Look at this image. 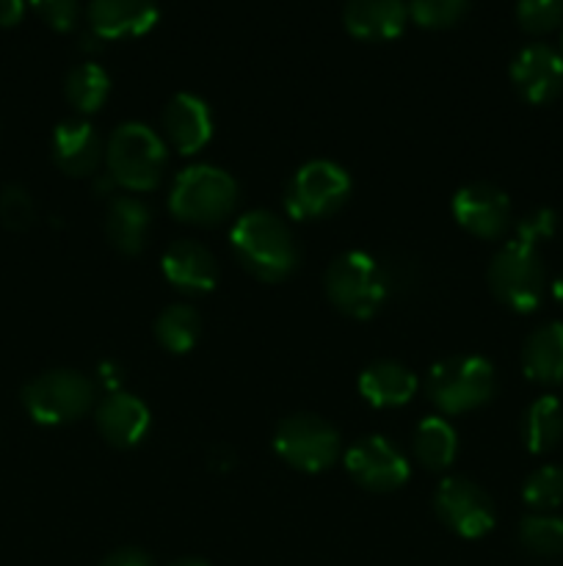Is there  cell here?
<instances>
[{"label":"cell","mask_w":563,"mask_h":566,"mask_svg":"<svg viewBox=\"0 0 563 566\" xmlns=\"http://www.w3.org/2000/svg\"><path fill=\"white\" fill-rule=\"evenodd\" d=\"M522 365L528 379L539 385L563 381V324H546L524 340Z\"/></svg>","instance_id":"7402d4cb"},{"label":"cell","mask_w":563,"mask_h":566,"mask_svg":"<svg viewBox=\"0 0 563 566\" xmlns=\"http://www.w3.org/2000/svg\"><path fill=\"white\" fill-rule=\"evenodd\" d=\"M340 434L318 415H290L274 434V451L282 462L301 473H323L340 457Z\"/></svg>","instance_id":"ba28073f"},{"label":"cell","mask_w":563,"mask_h":566,"mask_svg":"<svg viewBox=\"0 0 563 566\" xmlns=\"http://www.w3.org/2000/svg\"><path fill=\"white\" fill-rule=\"evenodd\" d=\"M163 127L180 155H196L213 138V114L196 94H177L163 111Z\"/></svg>","instance_id":"e0dca14e"},{"label":"cell","mask_w":563,"mask_h":566,"mask_svg":"<svg viewBox=\"0 0 563 566\" xmlns=\"http://www.w3.org/2000/svg\"><path fill=\"white\" fill-rule=\"evenodd\" d=\"M524 503L535 512H550V509H557L563 503V470L561 468H539L528 479L522 490Z\"/></svg>","instance_id":"f1b7e54d"},{"label":"cell","mask_w":563,"mask_h":566,"mask_svg":"<svg viewBox=\"0 0 563 566\" xmlns=\"http://www.w3.org/2000/svg\"><path fill=\"white\" fill-rule=\"evenodd\" d=\"M511 81L528 103H552L563 92V55L550 44H530L513 59Z\"/></svg>","instance_id":"4fadbf2b"},{"label":"cell","mask_w":563,"mask_h":566,"mask_svg":"<svg viewBox=\"0 0 563 566\" xmlns=\"http://www.w3.org/2000/svg\"><path fill=\"white\" fill-rule=\"evenodd\" d=\"M326 296L351 318H370L386 298V274L370 254L346 252L326 271Z\"/></svg>","instance_id":"8992f818"},{"label":"cell","mask_w":563,"mask_h":566,"mask_svg":"<svg viewBox=\"0 0 563 566\" xmlns=\"http://www.w3.org/2000/svg\"><path fill=\"white\" fill-rule=\"evenodd\" d=\"M519 542L533 556H561L563 553V520L550 514H535L519 525Z\"/></svg>","instance_id":"4316f807"},{"label":"cell","mask_w":563,"mask_h":566,"mask_svg":"<svg viewBox=\"0 0 563 566\" xmlns=\"http://www.w3.org/2000/svg\"><path fill=\"white\" fill-rule=\"evenodd\" d=\"M342 22L351 36L362 42H390L408 22V3L403 0H348Z\"/></svg>","instance_id":"9a60e30c"},{"label":"cell","mask_w":563,"mask_h":566,"mask_svg":"<svg viewBox=\"0 0 563 566\" xmlns=\"http://www.w3.org/2000/svg\"><path fill=\"white\" fill-rule=\"evenodd\" d=\"M351 177L331 160H312L293 175L285 205L293 219H326L348 202Z\"/></svg>","instance_id":"9c48e42d"},{"label":"cell","mask_w":563,"mask_h":566,"mask_svg":"<svg viewBox=\"0 0 563 566\" xmlns=\"http://www.w3.org/2000/svg\"><path fill=\"white\" fill-rule=\"evenodd\" d=\"M97 429L114 448H132L149 431V409L130 392H110L97 407Z\"/></svg>","instance_id":"d6986e66"},{"label":"cell","mask_w":563,"mask_h":566,"mask_svg":"<svg viewBox=\"0 0 563 566\" xmlns=\"http://www.w3.org/2000/svg\"><path fill=\"white\" fill-rule=\"evenodd\" d=\"M453 216L469 235L495 241L511 227V202L489 182H469L453 197Z\"/></svg>","instance_id":"7c38bea8"},{"label":"cell","mask_w":563,"mask_h":566,"mask_svg":"<svg viewBox=\"0 0 563 566\" xmlns=\"http://www.w3.org/2000/svg\"><path fill=\"white\" fill-rule=\"evenodd\" d=\"M237 205V182L224 169L199 164L180 171L171 186V213L188 224H219L230 219Z\"/></svg>","instance_id":"277c9868"},{"label":"cell","mask_w":563,"mask_h":566,"mask_svg":"<svg viewBox=\"0 0 563 566\" xmlns=\"http://www.w3.org/2000/svg\"><path fill=\"white\" fill-rule=\"evenodd\" d=\"M99 566H155V564L152 558H149L144 551H138V547H121V551L110 553V556Z\"/></svg>","instance_id":"836d02e7"},{"label":"cell","mask_w":563,"mask_h":566,"mask_svg":"<svg viewBox=\"0 0 563 566\" xmlns=\"http://www.w3.org/2000/svg\"><path fill=\"white\" fill-rule=\"evenodd\" d=\"M555 224H557L555 213L546 208H541V210H535V213H530L528 219L519 221L517 235L528 238V241H533V243H541V241H546V238L555 235Z\"/></svg>","instance_id":"d6a6232c"},{"label":"cell","mask_w":563,"mask_h":566,"mask_svg":"<svg viewBox=\"0 0 563 566\" xmlns=\"http://www.w3.org/2000/svg\"><path fill=\"white\" fill-rule=\"evenodd\" d=\"M489 287L506 307L517 310V313H533L546 291L539 243L513 235L491 260Z\"/></svg>","instance_id":"3957f363"},{"label":"cell","mask_w":563,"mask_h":566,"mask_svg":"<svg viewBox=\"0 0 563 566\" xmlns=\"http://www.w3.org/2000/svg\"><path fill=\"white\" fill-rule=\"evenodd\" d=\"M31 6L53 31L66 33L81 20V0H31Z\"/></svg>","instance_id":"1f68e13d"},{"label":"cell","mask_w":563,"mask_h":566,"mask_svg":"<svg viewBox=\"0 0 563 566\" xmlns=\"http://www.w3.org/2000/svg\"><path fill=\"white\" fill-rule=\"evenodd\" d=\"M346 468L370 492L401 490L408 481V462L384 437H364L346 453Z\"/></svg>","instance_id":"8fae6325"},{"label":"cell","mask_w":563,"mask_h":566,"mask_svg":"<svg viewBox=\"0 0 563 566\" xmlns=\"http://www.w3.org/2000/svg\"><path fill=\"white\" fill-rule=\"evenodd\" d=\"M0 221L6 230L25 232L36 221V202L22 186H6L0 193Z\"/></svg>","instance_id":"4dcf8cb0"},{"label":"cell","mask_w":563,"mask_h":566,"mask_svg":"<svg viewBox=\"0 0 563 566\" xmlns=\"http://www.w3.org/2000/svg\"><path fill=\"white\" fill-rule=\"evenodd\" d=\"M561 55H563V33H561Z\"/></svg>","instance_id":"74e56055"},{"label":"cell","mask_w":563,"mask_h":566,"mask_svg":"<svg viewBox=\"0 0 563 566\" xmlns=\"http://www.w3.org/2000/svg\"><path fill=\"white\" fill-rule=\"evenodd\" d=\"M64 92L72 108L81 111V114H97V111L103 108L105 99H108L110 77L103 66L88 61V64L75 66V70L66 75Z\"/></svg>","instance_id":"484cf974"},{"label":"cell","mask_w":563,"mask_h":566,"mask_svg":"<svg viewBox=\"0 0 563 566\" xmlns=\"http://www.w3.org/2000/svg\"><path fill=\"white\" fill-rule=\"evenodd\" d=\"M359 392H362L364 401L379 409L403 407L417 392V379L401 363L381 359V363H373L370 368L362 370V376H359Z\"/></svg>","instance_id":"ffe728a7"},{"label":"cell","mask_w":563,"mask_h":566,"mask_svg":"<svg viewBox=\"0 0 563 566\" xmlns=\"http://www.w3.org/2000/svg\"><path fill=\"white\" fill-rule=\"evenodd\" d=\"M458 453V437L453 426L442 418H425L414 431V457L423 468H450Z\"/></svg>","instance_id":"cb8c5ba5"},{"label":"cell","mask_w":563,"mask_h":566,"mask_svg":"<svg viewBox=\"0 0 563 566\" xmlns=\"http://www.w3.org/2000/svg\"><path fill=\"white\" fill-rule=\"evenodd\" d=\"M105 158H108L110 180L130 191H152L163 180L166 164H169L166 144L141 122H127L116 127L114 136L108 138Z\"/></svg>","instance_id":"7a4b0ae2"},{"label":"cell","mask_w":563,"mask_h":566,"mask_svg":"<svg viewBox=\"0 0 563 566\" xmlns=\"http://www.w3.org/2000/svg\"><path fill=\"white\" fill-rule=\"evenodd\" d=\"M171 566H210V564L202 562V558H180V562H174Z\"/></svg>","instance_id":"8d00e7d4"},{"label":"cell","mask_w":563,"mask_h":566,"mask_svg":"<svg viewBox=\"0 0 563 566\" xmlns=\"http://www.w3.org/2000/svg\"><path fill=\"white\" fill-rule=\"evenodd\" d=\"M232 249L252 276L263 282H282L296 271L298 247L279 216L252 210L232 227Z\"/></svg>","instance_id":"6da1fadb"},{"label":"cell","mask_w":563,"mask_h":566,"mask_svg":"<svg viewBox=\"0 0 563 566\" xmlns=\"http://www.w3.org/2000/svg\"><path fill=\"white\" fill-rule=\"evenodd\" d=\"M552 296H555V302L563 307V274L552 282Z\"/></svg>","instance_id":"d590c367"},{"label":"cell","mask_w":563,"mask_h":566,"mask_svg":"<svg viewBox=\"0 0 563 566\" xmlns=\"http://www.w3.org/2000/svg\"><path fill=\"white\" fill-rule=\"evenodd\" d=\"M199 332H202V318L188 304H171L155 321V337L166 352H191L199 340Z\"/></svg>","instance_id":"d4e9b609"},{"label":"cell","mask_w":563,"mask_h":566,"mask_svg":"<svg viewBox=\"0 0 563 566\" xmlns=\"http://www.w3.org/2000/svg\"><path fill=\"white\" fill-rule=\"evenodd\" d=\"M524 446L530 453H550L563 437V407L555 396H541L530 403L522 423Z\"/></svg>","instance_id":"603a6c76"},{"label":"cell","mask_w":563,"mask_h":566,"mask_svg":"<svg viewBox=\"0 0 563 566\" xmlns=\"http://www.w3.org/2000/svg\"><path fill=\"white\" fill-rule=\"evenodd\" d=\"M94 385L77 370H47L28 381L22 403L28 415L42 426H64L83 418L94 403Z\"/></svg>","instance_id":"52a82bcc"},{"label":"cell","mask_w":563,"mask_h":566,"mask_svg":"<svg viewBox=\"0 0 563 566\" xmlns=\"http://www.w3.org/2000/svg\"><path fill=\"white\" fill-rule=\"evenodd\" d=\"M53 160L64 175H94L103 164V138L83 119L61 122L53 133Z\"/></svg>","instance_id":"ac0fdd59"},{"label":"cell","mask_w":563,"mask_h":566,"mask_svg":"<svg viewBox=\"0 0 563 566\" xmlns=\"http://www.w3.org/2000/svg\"><path fill=\"white\" fill-rule=\"evenodd\" d=\"M497 374L484 357H450L428 374V398L445 415L472 412L491 401Z\"/></svg>","instance_id":"5b68a950"},{"label":"cell","mask_w":563,"mask_h":566,"mask_svg":"<svg viewBox=\"0 0 563 566\" xmlns=\"http://www.w3.org/2000/svg\"><path fill=\"white\" fill-rule=\"evenodd\" d=\"M86 17L97 39H136L152 31L160 9L155 0H92Z\"/></svg>","instance_id":"5bb4252c"},{"label":"cell","mask_w":563,"mask_h":566,"mask_svg":"<svg viewBox=\"0 0 563 566\" xmlns=\"http://www.w3.org/2000/svg\"><path fill=\"white\" fill-rule=\"evenodd\" d=\"M517 22L524 33L533 36L555 31L563 22V0H519Z\"/></svg>","instance_id":"f546056e"},{"label":"cell","mask_w":563,"mask_h":566,"mask_svg":"<svg viewBox=\"0 0 563 566\" xmlns=\"http://www.w3.org/2000/svg\"><path fill=\"white\" fill-rule=\"evenodd\" d=\"M163 276L182 293L191 296H202L210 293L219 282V265L215 258L196 241H177L166 249L163 260Z\"/></svg>","instance_id":"2e32d148"},{"label":"cell","mask_w":563,"mask_h":566,"mask_svg":"<svg viewBox=\"0 0 563 566\" xmlns=\"http://www.w3.org/2000/svg\"><path fill=\"white\" fill-rule=\"evenodd\" d=\"M434 506L442 523L464 539H480L497 523L495 501L475 481L461 479V475L442 481Z\"/></svg>","instance_id":"30bf717a"},{"label":"cell","mask_w":563,"mask_h":566,"mask_svg":"<svg viewBox=\"0 0 563 566\" xmlns=\"http://www.w3.org/2000/svg\"><path fill=\"white\" fill-rule=\"evenodd\" d=\"M25 14V0H0V25L11 28Z\"/></svg>","instance_id":"e575fe53"},{"label":"cell","mask_w":563,"mask_h":566,"mask_svg":"<svg viewBox=\"0 0 563 566\" xmlns=\"http://www.w3.org/2000/svg\"><path fill=\"white\" fill-rule=\"evenodd\" d=\"M149 224H152V213L147 205L136 197H116L108 205V216H105V232H108L110 243L119 249L121 254H138L147 243Z\"/></svg>","instance_id":"44dd1931"},{"label":"cell","mask_w":563,"mask_h":566,"mask_svg":"<svg viewBox=\"0 0 563 566\" xmlns=\"http://www.w3.org/2000/svg\"><path fill=\"white\" fill-rule=\"evenodd\" d=\"M469 11V0H408V17L419 28L442 31L464 20Z\"/></svg>","instance_id":"83f0119b"}]
</instances>
